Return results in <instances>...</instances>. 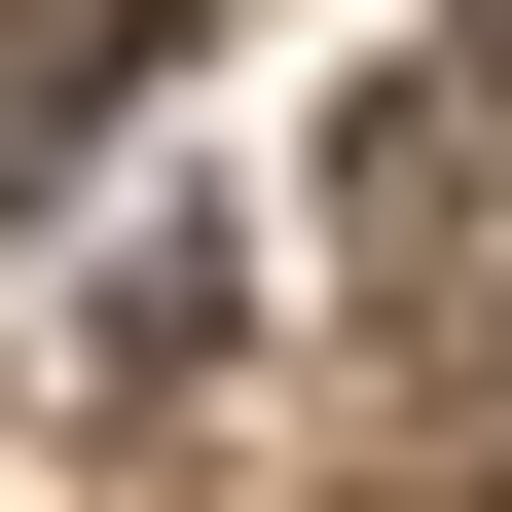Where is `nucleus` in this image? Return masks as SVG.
I'll return each instance as SVG.
<instances>
[{
	"label": "nucleus",
	"mask_w": 512,
	"mask_h": 512,
	"mask_svg": "<svg viewBox=\"0 0 512 512\" xmlns=\"http://www.w3.org/2000/svg\"><path fill=\"white\" fill-rule=\"evenodd\" d=\"M110 110H147V0H0V183H74Z\"/></svg>",
	"instance_id": "1"
},
{
	"label": "nucleus",
	"mask_w": 512,
	"mask_h": 512,
	"mask_svg": "<svg viewBox=\"0 0 512 512\" xmlns=\"http://www.w3.org/2000/svg\"><path fill=\"white\" fill-rule=\"evenodd\" d=\"M403 439H439V476H512V293L439 330V403H403Z\"/></svg>",
	"instance_id": "2"
}]
</instances>
